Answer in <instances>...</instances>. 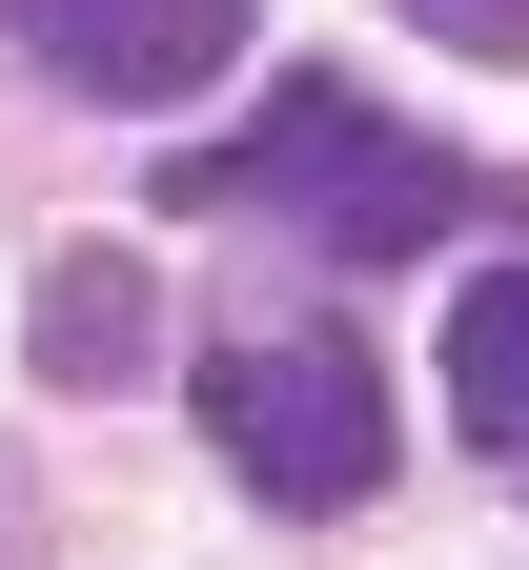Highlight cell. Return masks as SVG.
<instances>
[{
    "label": "cell",
    "mask_w": 529,
    "mask_h": 570,
    "mask_svg": "<svg viewBox=\"0 0 529 570\" xmlns=\"http://www.w3.org/2000/svg\"><path fill=\"white\" fill-rule=\"evenodd\" d=\"M164 204H184V225H285V245H326V265H408L448 225H489V164L408 142L366 82H285L245 142H184Z\"/></svg>",
    "instance_id": "6da1fadb"
},
{
    "label": "cell",
    "mask_w": 529,
    "mask_h": 570,
    "mask_svg": "<svg viewBox=\"0 0 529 570\" xmlns=\"http://www.w3.org/2000/svg\"><path fill=\"white\" fill-rule=\"evenodd\" d=\"M204 449L265 489V510H366L388 489V367L346 326H245L204 367Z\"/></svg>",
    "instance_id": "7a4b0ae2"
},
{
    "label": "cell",
    "mask_w": 529,
    "mask_h": 570,
    "mask_svg": "<svg viewBox=\"0 0 529 570\" xmlns=\"http://www.w3.org/2000/svg\"><path fill=\"white\" fill-rule=\"evenodd\" d=\"M0 41L82 102H184V82L245 61V0H0Z\"/></svg>",
    "instance_id": "3957f363"
},
{
    "label": "cell",
    "mask_w": 529,
    "mask_h": 570,
    "mask_svg": "<svg viewBox=\"0 0 529 570\" xmlns=\"http://www.w3.org/2000/svg\"><path fill=\"white\" fill-rule=\"evenodd\" d=\"M448 428L529 489V265H469V285H448Z\"/></svg>",
    "instance_id": "277c9868"
},
{
    "label": "cell",
    "mask_w": 529,
    "mask_h": 570,
    "mask_svg": "<svg viewBox=\"0 0 529 570\" xmlns=\"http://www.w3.org/2000/svg\"><path fill=\"white\" fill-rule=\"evenodd\" d=\"M21 346H41L61 387H123V367H143V265H123V245H82V265H41V306H21Z\"/></svg>",
    "instance_id": "5b68a950"
},
{
    "label": "cell",
    "mask_w": 529,
    "mask_h": 570,
    "mask_svg": "<svg viewBox=\"0 0 529 570\" xmlns=\"http://www.w3.org/2000/svg\"><path fill=\"white\" fill-rule=\"evenodd\" d=\"M408 21H469V41H529V0H408Z\"/></svg>",
    "instance_id": "8992f818"
},
{
    "label": "cell",
    "mask_w": 529,
    "mask_h": 570,
    "mask_svg": "<svg viewBox=\"0 0 529 570\" xmlns=\"http://www.w3.org/2000/svg\"><path fill=\"white\" fill-rule=\"evenodd\" d=\"M0 570H21V489H0Z\"/></svg>",
    "instance_id": "52a82bcc"
}]
</instances>
